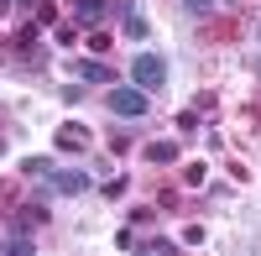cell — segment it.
I'll use <instances>...</instances> for the list:
<instances>
[{
    "instance_id": "cell-1",
    "label": "cell",
    "mask_w": 261,
    "mask_h": 256,
    "mask_svg": "<svg viewBox=\"0 0 261 256\" xmlns=\"http://www.w3.org/2000/svg\"><path fill=\"white\" fill-rule=\"evenodd\" d=\"M130 84H136V89H162L167 84V58L157 53V47H141L136 58H130Z\"/></svg>"
},
{
    "instance_id": "cell-12",
    "label": "cell",
    "mask_w": 261,
    "mask_h": 256,
    "mask_svg": "<svg viewBox=\"0 0 261 256\" xmlns=\"http://www.w3.org/2000/svg\"><path fill=\"white\" fill-rule=\"evenodd\" d=\"M0 152H6V136H0Z\"/></svg>"
},
{
    "instance_id": "cell-5",
    "label": "cell",
    "mask_w": 261,
    "mask_h": 256,
    "mask_svg": "<svg viewBox=\"0 0 261 256\" xmlns=\"http://www.w3.org/2000/svg\"><path fill=\"white\" fill-rule=\"evenodd\" d=\"M47 188H58V194H84V188H89V173H79V167H53Z\"/></svg>"
},
{
    "instance_id": "cell-13",
    "label": "cell",
    "mask_w": 261,
    "mask_h": 256,
    "mask_svg": "<svg viewBox=\"0 0 261 256\" xmlns=\"http://www.w3.org/2000/svg\"><path fill=\"white\" fill-rule=\"evenodd\" d=\"M256 42H261V27H256Z\"/></svg>"
},
{
    "instance_id": "cell-9",
    "label": "cell",
    "mask_w": 261,
    "mask_h": 256,
    "mask_svg": "<svg viewBox=\"0 0 261 256\" xmlns=\"http://www.w3.org/2000/svg\"><path fill=\"white\" fill-rule=\"evenodd\" d=\"M21 173H27V178H47V173H53V157H27V162H21Z\"/></svg>"
},
{
    "instance_id": "cell-11",
    "label": "cell",
    "mask_w": 261,
    "mask_h": 256,
    "mask_svg": "<svg viewBox=\"0 0 261 256\" xmlns=\"http://www.w3.org/2000/svg\"><path fill=\"white\" fill-rule=\"evenodd\" d=\"M11 6H16V0H0V11H11Z\"/></svg>"
},
{
    "instance_id": "cell-2",
    "label": "cell",
    "mask_w": 261,
    "mask_h": 256,
    "mask_svg": "<svg viewBox=\"0 0 261 256\" xmlns=\"http://www.w3.org/2000/svg\"><path fill=\"white\" fill-rule=\"evenodd\" d=\"M146 105H151V94L146 89H136V84H110V110L120 115V120H141L146 115Z\"/></svg>"
},
{
    "instance_id": "cell-3",
    "label": "cell",
    "mask_w": 261,
    "mask_h": 256,
    "mask_svg": "<svg viewBox=\"0 0 261 256\" xmlns=\"http://www.w3.org/2000/svg\"><path fill=\"white\" fill-rule=\"evenodd\" d=\"M79 84H99V89H110V84H120V73L105 58H79Z\"/></svg>"
},
{
    "instance_id": "cell-10",
    "label": "cell",
    "mask_w": 261,
    "mask_h": 256,
    "mask_svg": "<svg viewBox=\"0 0 261 256\" xmlns=\"http://www.w3.org/2000/svg\"><path fill=\"white\" fill-rule=\"evenodd\" d=\"M183 6H188L193 16H209V11H214V0H183Z\"/></svg>"
},
{
    "instance_id": "cell-8",
    "label": "cell",
    "mask_w": 261,
    "mask_h": 256,
    "mask_svg": "<svg viewBox=\"0 0 261 256\" xmlns=\"http://www.w3.org/2000/svg\"><path fill=\"white\" fill-rule=\"evenodd\" d=\"M178 152H183L178 141H151V146H146V162H157V167H162V162H178Z\"/></svg>"
},
{
    "instance_id": "cell-6",
    "label": "cell",
    "mask_w": 261,
    "mask_h": 256,
    "mask_svg": "<svg viewBox=\"0 0 261 256\" xmlns=\"http://www.w3.org/2000/svg\"><path fill=\"white\" fill-rule=\"evenodd\" d=\"M58 146H63V152H84V146H89V131H84L79 120H68V125H58Z\"/></svg>"
},
{
    "instance_id": "cell-4",
    "label": "cell",
    "mask_w": 261,
    "mask_h": 256,
    "mask_svg": "<svg viewBox=\"0 0 261 256\" xmlns=\"http://www.w3.org/2000/svg\"><path fill=\"white\" fill-rule=\"evenodd\" d=\"M110 6H120V27H125L130 42H146V37H151V21H146L136 6H130V0H110Z\"/></svg>"
},
{
    "instance_id": "cell-7",
    "label": "cell",
    "mask_w": 261,
    "mask_h": 256,
    "mask_svg": "<svg viewBox=\"0 0 261 256\" xmlns=\"http://www.w3.org/2000/svg\"><path fill=\"white\" fill-rule=\"evenodd\" d=\"M105 6H110V0H73V16L84 21V27H99V21H105Z\"/></svg>"
}]
</instances>
